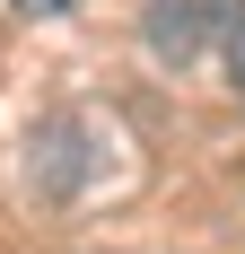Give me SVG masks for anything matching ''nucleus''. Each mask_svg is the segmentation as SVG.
Instances as JSON below:
<instances>
[{
  "label": "nucleus",
  "mask_w": 245,
  "mask_h": 254,
  "mask_svg": "<svg viewBox=\"0 0 245 254\" xmlns=\"http://www.w3.org/2000/svg\"><path fill=\"white\" fill-rule=\"evenodd\" d=\"M18 18H61V9H79V0H9Z\"/></svg>",
  "instance_id": "obj_1"
},
{
  "label": "nucleus",
  "mask_w": 245,
  "mask_h": 254,
  "mask_svg": "<svg viewBox=\"0 0 245 254\" xmlns=\"http://www.w3.org/2000/svg\"><path fill=\"white\" fill-rule=\"evenodd\" d=\"M228 79L245 88V26H237V44H228Z\"/></svg>",
  "instance_id": "obj_2"
}]
</instances>
